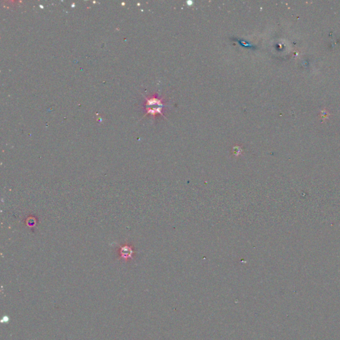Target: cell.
Returning <instances> with one entry per match:
<instances>
[{"instance_id": "cell-1", "label": "cell", "mask_w": 340, "mask_h": 340, "mask_svg": "<svg viewBox=\"0 0 340 340\" xmlns=\"http://www.w3.org/2000/svg\"><path fill=\"white\" fill-rule=\"evenodd\" d=\"M133 254V250L130 247L128 246H124L122 247L120 249V254L121 257H123V258L128 259V258H130Z\"/></svg>"}, {"instance_id": "cell-2", "label": "cell", "mask_w": 340, "mask_h": 340, "mask_svg": "<svg viewBox=\"0 0 340 340\" xmlns=\"http://www.w3.org/2000/svg\"><path fill=\"white\" fill-rule=\"evenodd\" d=\"M148 103L149 105H159V106H163V103L162 99H159L156 97H153L152 99H150L148 100Z\"/></svg>"}]
</instances>
